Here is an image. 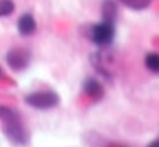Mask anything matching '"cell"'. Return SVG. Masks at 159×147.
<instances>
[{"instance_id": "6da1fadb", "label": "cell", "mask_w": 159, "mask_h": 147, "mask_svg": "<svg viewBox=\"0 0 159 147\" xmlns=\"http://www.w3.org/2000/svg\"><path fill=\"white\" fill-rule=\"evenodd\" d=\"M0 118H2V130L12 144H16V145L28 144V131L24 130L19 114L16 111L4 106V108H0Z\"/></svg>"}, {"instance_id": "7a4b0ae2", "label": "cell", "mask_w": 159, "mask_h": 147, "mask_svg": "<svg viewBox=\"0 0 159 147\" xmlns=\"http://www.w3.org/2000/svg\"><path fill=\"white\" fill-rule=\"evenodd\" d=\"M24 102L35 109H50L56 108L59 104V95L52 90H40V92H31L24 97Z\"/></svg>"}, {"instance_id": "3957f363", "label": "cell", "mask_w": 159, "mask_h": 147, "mask_svg": "<svg viewBox=\"0 0 159 147\" xmlns=\"http://www.w3.org/2000/svg\"><path fill=\"white\" fill-rule=\"evenodd\" d=\"M90 38L97 45H109L114 40V23L102 21L99 24H93L90 30Z\"/></svg>"}, {"instance_id": "277c9868", "label": "cell", "mask_w": 159, "mask_h": 147, "mask_svg": "<svg viewBox=\"0 0 159 147\" xmlns=\"http://www.w3.org/2000/svg\"><path fill=\"white\" fill-rule=\"evenodd\" d=\"M30 50L23 47H14L7 52V56H5V61H7L9 68L14 69V71H23L24 68H28L30 64Z\"/></svg>"}, {"instance_id": "5b68a950", "label": "cell", "mask_w": 159, "mask_h": 147, "mask_svg": "<svg viewBox=\"0 0 159 147\" xmlns=\"http://www.w3.org/2000/svg\"><path fill=\"white\" fill-rule=\"evenodd\" d=\"M17 31L23 36H30L36 31V21L31 14H23L17 21Z\"/></svg>"}, {"instance_id": "8992f818", "label": "cell", "mask_w": 159, "mask_h": 147, "mask_svg": "<svg viewBox=\"0 0 159 147\" xmlns=\"http://www.w3.org/2000/svg\"><path fill=\"white\" fill-rule=\"evenodd\" d=\"M83 92L87 94L90 99H93V100H100L104 97V88H102V85L97 81V80H93V78H87L85 80V83H83Z\"/></svg>"}, {"instance_id": "52a82bcc", "label": "cell", "mask_w": 159, "mask_h": 147, "mask_svg": "<svg viewBox=\"0 0 159 147\" xmlns=\"http://www.w3.org/2000/svg\"><path fill=\"white\" fill-rule=\"evenodd\" d=\"M116 16H118L116 2H114V0H104V4H102V17H104V21L114 23Z\"/></svg>"}, {"instance_id": "ba28073f", "label": "cell", "mask_w": 159, "mask_h": 147, "mask_svg": "<svg viewBox=\"0 0 159 147\" xmlns=\"http://www.w3.org/2000/svg\"><path fill=\"white\" fill-rule=\"evenodd\" d=\"M123 5L133 9V11H143L152 4V0H119Z\"/></svg>"}, {"instance_id": "9c48e42d", "label": "cell", "mask_w": 159, "mask_h": 147, "mask_svg": "<svg viewBox=\"0 0 159 147\" xmlns=\"http://www.w3.org/2000/svg\"><path fill=\"white\" fill-rule=\"evenodd\" d=\"M145 66H147L149 71L159 73V54H156V52H149L147 56H145Z\"/></svg>"}, {"instance_id": "30bf717a", "label": "cell", "mask_w": 159, "mask_h": 147, "mask_svg": "<svg viewBox=\"0 0 159 147\" xmlns=\"http://www.w3.org/2000/svg\"><path fill=\"white\" fill-rule=\"evenodd\" d=\"M14 11V2L12 0H0V16H9Z\"/></svg>"}, {"instance_id": "8fae6325", "label": "cell", "mask_w": 159, "mask_h": 147, "mask_svg": "<svg viewBox=\"0 0 159 147\" xmlns=\"http://www.w3.org/2000/svg\"><path fill=\"white\" fill-rule=\"evenodd\" d=\"M147 147H159V139H157V140H152V142L149 144Z\"/></svg>"}]
</instances>
